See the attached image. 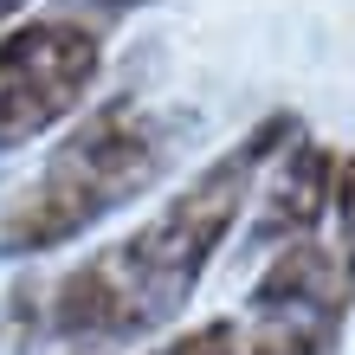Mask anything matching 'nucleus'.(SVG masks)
I'll list each match as a JSON object with an SVG mask.
<instances>
[{"mask_svg":"<svg viewBox=\"0 0 355 355\" xmlns=\"http://www.w3.org/2000/svg\"><path fill=\"white\" fill-rule=\"evenodd\" d=\"M284 130H291V116L259 123L239 149L207 162L130 239H116L103 252H91L85 265H71L52 284V304H46L52 336H65V343H130V336L162 329L187 304V291L200 284V271L214 265L220 239L245 214V200L259 194V162L284 142Z\"/></svg>","mask_w":355,"mask_h":355,"instance_id":"obj_1","label":"nucleus"},{"mask_svg":"<svg viewBox=\"0 0 355 355\" xmlns=\"http://www.w3.org/2000/svg\"><path fill=\"white\" fill-rule=\"evenodd\" d=\"M168 162V136L142 103H103L78 130L58 142L19 194L0 207V259H33L52 252L78 233H91L97 220H110L123 200H136L142 187Z\"/></svg>","mask_w":355,"mask_h":355,"instance_id":"obj_2","label":"nucleus"},{"mask_svg":"<svg viewBox=\"0 0 355 355\" xmlns=\"http://www.w3.org/2000/svg\"><path fill=\"white\" fill-rule=\"evenodd\" d=\"M103 46L78 19H26L0 39V149L46 136L97 85Z\"/></svg>","mask_w":355,"mask_h":355,"instance_id":"obj_3","label":"nucleus"},{"mask_svg":"<svg viewBox=\"0 0 355 355\" xmlns=\"http://www.w3.org/2000/svg\"><path fill=\"white\" fill-rule=\"evenodd\" d=\"M349 297L355 291L323 239L284 245L259 278L245 317H233V355H329Z\"/></svg>","mask_w":355,"mask_h":355,"instance_id":"obj_4","label":"nucleus"},{"mask_svg":"<svg viewBox=\"0 0 355 355\" xmlns=\"http://www.w3.org/2000/svg\"><path fill=\"white\" fill-rule=\"evenodd\" d=\"M329 187H336V155L323 149L317 136H297L284 149V162L271 168V181L259 187V220L252 233L265 245H297L323 226V207H329Z\"/></svg>","mask_w":355,"mask_h":355,"instance_id":"obj_5","label":"nucleus"},{"mask_svg":"<svg viewBox=\"0 0 355 355\" xmlns=\"http://www.w3.org/2000/svg\"><path fill=\"white\" fill-rule=\"evenodd\" d=\"M329 207H336V265H343V278L355 291V149L336 162V187H329Z\"/></svg>","mask_w":355,"mask_h":355,"instance_id":"obj_6","label":"nucleus"},{"mask_svg":"<svg viewBox=\"0 0 355 355\" xmlns=\"http://www.w3.org/2000/svg\"><path fill=\"white\" fill-rule=\"evenodd\" d=\"M149 355H233V317H214V323L187 329V336L162 343V349H149Z\"/></svg>","mask_w":355,"mask_h":355,"instance_id":"obj_7","label":"nucleus"},{"mask_svg":"<svg viewBox=\"0 0 355 355\" xmlns=\"http://www.w3.org/2000/svg\"><path fill=\"white\" fill-rule=\"evenodd\" d=\"M26 7H33V0H0V26H7L13 13H26Z\"/></svg>","mask_w":355,"mask_h":355,"instance_id":"obj_8","label":"nucleus"},{"mask_svg":"<svg viewBox=\"0 0 355 355\" xmlns=\"http://www.w3.org/2000/svg\"><path fill=\"white\" fill-rule=\"evenodd\" d=\"M97 7H116V13H130V7H149V0H97Z\"/></svg>","mask_w":355,"mask_h":355,"instance_id":"obj_9","label":"nucleus"}]
</instances>
